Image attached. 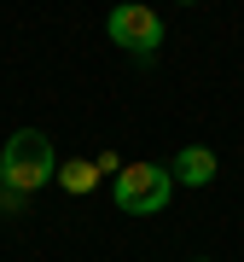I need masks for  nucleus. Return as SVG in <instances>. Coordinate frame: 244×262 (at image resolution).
I'll list each match as a JSON object with an SVG mask.
<instances>
[{"mask_svg":"<svg viewBox=\"0 0 244 262\" xmlns=\"http://www.w3.org/2000/svg\"><path fill=\"white\" fill-rule=\"evenodd\" d=\"M58 187H64V192H93V187H99V163H93V158L58 163Z\"/></svg>","mask_w":244,"mask_h":262,"instance_id":"5","label":"nucleus"},{"mask_svg":"<svg viewBox=\"0 0 244 262\" xmlns=\"http://www.w3.org/2000/svg\"><path fill=\"white\" fill-rule=\"evenodd\" d=\"M105 35L116 41L122 53H140V58H157L163 47V18L140 0H128V6H111V18H105Z\"/></svg>","mask_w":244,"mask_h":262,"instance_id":"3","label":"nucleus"},{"mask_svg":"<svg viewBox=\"0 0 244 262\" xmlns=\"http://www.w3.org/2000/svg\"><path fill=\"white\" fill-rule=\"evenodd\" d=\"M175 192V175L163 163H122L116 181H111V198L122 215H157Z\"/></svg>","mask_w":244,"mask_h":262,"instance_id":"2","label":"nucleus"},{"mask_svg":"<svg viewBox=\"0 0 244 262\" xmlns=\"http://www.w3.org/2000/svg\"><path fill=\"white\" fill-rule=\"evenodd\" d=\"M180 6H198V0H180Z\"/></svg>","mask_w":244,"mask_h":262,"instance_id":"6","label":"nucleus"},{"mask_svg":"<svg viewBox=\"0 0 244 262\" xmlns=\"http://www.w3.org/2000/svg\"><path fill=\"white\" fill-rule=\"evenodd\" d=\"M47 181H58V151H53V140L41 128H18L6 140V151H0V187H12L18 198H29V192H41Z\"/></svg>","mask_w":244,"mask_h":262,"instance_id":"1","label":"nucleus"},{"mask_svg":"<svg viewBox=\"0 0 244 262\" xmlns=\"http://www.w3.org/2000/svg\"><path fill=\"white\" fill-rule=\"evenodd\" d=\"M169 175H175V187H209L215 181V151L209 146H180L169 158Z\"/></svg>","mask_w":244,"mask_h":262,"instance_id":"4","label":"nucleus"}]
</instances>
